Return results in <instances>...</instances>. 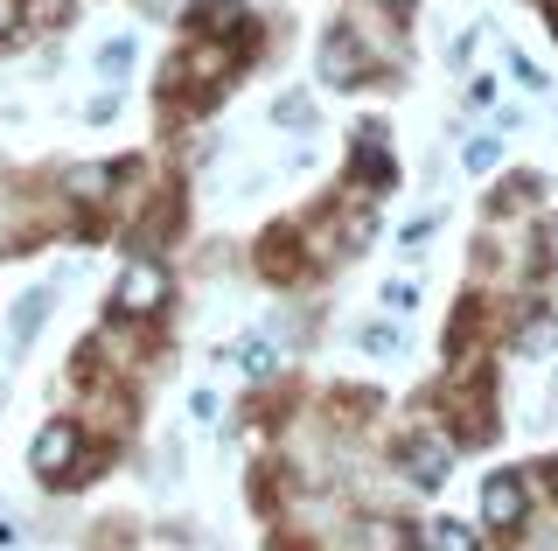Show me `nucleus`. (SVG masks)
Returning a JSON list of instances; mask_svg holds the SVG:
<instances>
[{
	"instance_id": "1",
	"label": "nucleus",
	"mask_w": 558,
	"mask_h": 551,
	"mask_svg": "<svg viewBox=\"0 0 558 551\" xmlns=\"http://www.w3.org/2000/svg\"><path fill=\"white\" fill-rule=\"evenodd\" d=\"M161 301H168V272L147 266V258H140V266H126V280H119V294H112L119 315H154Z\"/></svg>"
},
{
	"instance_id": "2",
	"label": "nucleus",
	"mask_w": 558,
	"mask_h": 551,
	"mask_svg": "<svg viewBox=\"0 0 558 551\" xmlns=\"http://www.w3.org/2000/svg\"><path fill=\"white\" fill-rule=\"evenodd\" d=\"M523 503H531V489H523V475H488L482 481V524H496V530H510V524H523Z\"/></svg>"
},
{
	"instance_id": "3",
	"label": "nucleus",
	"mask_w": 558,
	"mask_h": 551,
	"mask_svg": "<svg viewBox=\"0 0 558 551\" xmlns=\"http://www.w3.org/2000/svg\"><path fill=\"white\" fill-rule=\"evenodd\" d=\"M77 440H84V433H77V419H49L43 433H35L28 461H35L43 475H57V481H63V475H70V454H77Z\"/></svg>"
},
{
	"instance_id": "4",
	"label": "nucleus",
	"mask_w": 558,
	"mask_h": 551,
	"mask_svg": "<svg viewBox=\"0 0 558 551\" xmlns=\"http://www.w3.org/2000/svg\"><path fill=\"white\" fill-rule=\"evenodd\" d=\"M322 77L328 84H356V36H349V28H328L322 36Z\"/></svg>"
},
{
	"instance_id": "5",
	"label": "nucleus",
	"mask_w": 558,
	"mask_h": 551,
	"mask_svg": "<svg viewBox=\"0 0 558 551\" xmlns=\"http://www.w3.org/2000/svg\"><path fill=\"white\" fill-rule=\"evenodd\" d=\"M398 461H405V475L426 481V489H440V481H447V446L440 440H405V454H398Z\"/></svg>"
},
{
	"instance_id": "6",
	"label": "nucleus",
	"mask_w": 558,
	"mask_h": 551,
	"mask_svg": "<svg viewBox=\"0 0 558 551\" xmlns=\"http://www.w3.org/2000/svg\"><path fill=\"white\" fill-rule=\"evenodd\" d=\"M418 544L426 551H482V538L468 524H453V516H433V524H418Z\"/></svg>"
},
{
	"instance_id": "7",
	"label": "nucleus",
	"mask_w": 558,
	"mask_h": 551,
	"mask_svg": "<svg viewBox=\"0 0 558 551\" xmlns=\"http://www.w3.org/2000/svg\"><path fill=\"white\" fill-rule=\"evenodd\" d=\"M43 321H49V294H22V301H14V321H8V329H14V342H28Z\"/></svg>"
},
{
	"instance_id": "8",
	"label": "nucleus",
	"mask_w": 558,
	"mask_h": 551,
	"mask_svg": "<svg viewBox=\"0 0 558 551\" xmlns=\"http://www.w3.org/2000/svg\"><path fill=\"white\" fill-rule=\"evenodd\" d=\"M558 342V321L551 315H537V321H523V335H517V356H545Z\"/></svg>"
},
{
	"instance_id": "9",
	"label": "nucleus",
	"mask_w": 558,
	"mask_h": 551,
	"mask_svg": "<svg viewBox=\"0 0 558 551\" xmlns=\"http://www.w3.org/2000/svg\"><path fill=\"white\" fill-rule=\"evenodd\" d=\"M238 22H244L238 0H203V8H196V28H217V36H223V28H238Z\"/></svg>"
},
{
	"instance_id": "10",
	"label": "nucleus",
	"mask_w": 558,
	"mask_h": 551,
	"mask_svg": "<svg viewBox=\"0 0 558 551\" xmlns=\"http://www.w3.org/2000/svg\"><path fill=\"white\" fill-rule=\"evenodd\" d=\"M244 370H252V377H272V370H279V350H272L266 335H252V342H244Z\"/></svg>"
},
{
	"instance_id": "11",
	"label": "nucleus",
	"mask_w": 558,
	"mask_h": 551,
	"mask_svg": "<svg viewBox=\"0 0 558 551\" xmlns=\"http://www.w3.org/2000/svg\"><path fill=\"white\" fill-rule=\"evenodd\" d=\"M461 161L475 168V175H488V168L502 161V140H468V147H461Z\"/></svg>"
},
{
	"instance_id": "12",
	"label": "nucleus",
	"mask_w": 558,
	"mask_h": 551,
	"mask_svg": "<svg viewBox=\"0 0 558 551\" xmlns=\"http://www.w3.org/2000/svg\"><path fill=\"white\" fill-rule=\"evenodd\" d=\"M126 63H133V42H126V36L98 49V71H105V77H119V71H126Z\"/></svg>"
},
{
	"instance_id": "13",
	"label": "nucleus",
	"mask_w": 558,
	"mask_h": 551,
	"mask_svg": "<svg viewBox=\"0 0 558 551\" xmlns=\"http://www.w3.org/2000/svg\"><path fill=\"white\" fill-rule=\"evenodd\" d=\"M384 307H391V315H412V307H418V286L412 280H391V286H384Z\"/></svg>"
},
{
	"instance_id": "14",
	"label": "nucleus",
	"mask_w": 558,
	"mask_h": 551,
	"mask_svg": "<svg viewBox=\"0 0 558 551\" xmlns=\"http://www.w3.org/2000/svg\"><path fill=\"white\" fill-rule=\"evenodd\" d=\"M363 350L391 356V350H398V329H391V321H371V329H363Z\"/></svg>"
},
{
	"instance_id": "15",
	"label": "nucleus",
	"mask_w": 558,
	"mask_h": 551,
	"mask_svg": "<svg viewBox=\"0 0 558 551\" xmlns=\"http://www.w3.org/2000/svg\"><path fill=\"white\" fill-rule=\"evenodd\" d=\"M14 22H22V0H0V36H14Z\"/></svg>"
},
{
	"instance_id": "16",
	"label": "nucleus",
	"mask_w": 558,
	"mask_h": 551,
	"mask_svg": "<svg viewBox=\"0 0 558 551\" xmlns=\"http://www.w3.org/2000/svg\"><path fill=\"white\" fill-rule=\"evenodd\" d=\"M384 8H412V0H384Z\"/></svg>"
},
{
	"instance_id": "17",
	"label": "nucleus",
	"mask_w": 558,
	"mask_h": 551,
	"mask_svg": "<svg viewBox=\"0 0 558 551\" xmlns=\"http://www.w3.org/2000/svg\"><path fill=\"white\" fill-rule=\"evenodd\" d=\"M551 22H558V0H551Z\"/></svg>"
}]
</instances>
